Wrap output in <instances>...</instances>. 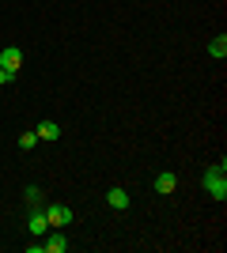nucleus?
<instances>
[{"label":"nucleus","instance_id":"obj_3","mask_svg":"<svg viewBox=\"0 0 227 253\" xmlns=\"http://www.w3.org/2000/svg\"><path fill=\"white\" fill-rule=\"evenodd\" d=\"M45 219H49V227H65V223H72V211H68L65 204H49V208H45Z\"/></svg>","mask_w":227,"mask_h":253},{"label":"nucleus","instance_id":"obj_9","mask_svg":"<svg viewBox=\"0 0 227 253\" xmlns=\"http://www.w3.org/2000/svg\"><path fill=\"white\" fill-rule=\"evenodd\" d=\"M208 53H212L216 61H224V57H227V38H224V34H220V38H212V42H208Z\"/></svg>","mask_w":227,"mask_h":253},{"label":"nucleus","instance_id":"obj_7","mask_svg":"<svg viewBox=\"0 0 227 253\" xmlns=\"http://www.w3.org/2000/svg\"><path fill=\"white\" fill-rule=\"evenodd\" d=\"M155 189H159V193H174V189H178V174H171V170H163L159 178H155Z\"/></svg>","mask_w":227,"mask_h":253},{"label":"nucleus","instance_id":"obj_5","mask_svg":"<svg viewBox=\"0 0 227 253\" xmlns=\"http://www.w3.org/2000/svg\"><path fill=\"white\" fill-rule=\"evenodd\" d=\"M27 227H31L34 238H45V234H49V219H45V211H34L31 219H27Z\"/></svg>","mask_w":227,"mask_h":253},{"label":"nucleus","instance_id":"obj_4","mask_svg":"<svg viewBox=\"0 0 227 253\" xmlns=\"http://www.w3.org/2000/svg\"><path fill=\"white\" fill-rule=\"evenodd\" d=\"M42 250H49V253H65V250H68V242H65V234H61V227H49V238L42 242Z\"/></svg>","mask_w":227,"mask_h":253},{"label":"nucleus","instance_id":"obj_1","mask_svg":"<svg viewBox=\"0 0 227 253\" xmlns=\"http://www.w3.org/2000/svg\"><path fill=\"white\" fill-rule=\"evenodd\" d=\"M205 189H208V197H216V201L227 197V170H224V163L205 170Z\"/></svg>","mask_w":227,"mask_h":253},{"label":"nucleus","instance_id":"obj_8","mask_svg":"<svg viewBox=\"0 0 227 253\" xmlns=\"http://www.w3.org/2000/svg\"><path fill=\"white\" fill-rule=\"evenodd\" d=\"M61 136V125H57V121H42V125H38V140H57Z\"/></svg>","mask_w":227,"mask_h":253},{"label":"nucleus","instance_id":"obj_6","mask_svg":"<svg viewBox=\"0 0 227 253\" xmlns=\"http://www.w3.org/2000/svg\"><path fill=\"white\" fill-rule=\"evenodd\" d=\"M106 204L114 211H125V208H129V193H125V189H110L106 193Z\"/></svg>","mask_w":227,"mask_h":253},{"label":"nucleus","instance_id":"obj_2","mask_svg":"<svg viewBox=\"0 0 227 253\" xmlns=\"http://www.w3.org/2000/svg\"><path fill=\"white\" fill-rule=\"evenodd\" d=\"M19 64H23V49H15V45L0 49V68L4 72H19Z\"/></svg>","mask_w":227,"mask_h":253},{"label":"nucleus","instance_id":"obj_11","mask_svg":"<svg viewBox=\"0 0 227 253\" xmlns=\"http://www.w3.org/2000/svg\"><path fill=\"white\" fill-rule=\"evenodd\" d=\"M11 80H15V72H4V68H0V87H4V84H11Z\"/></svg>","mask_w":227,"mask_h":253},{"label":"nucleus","instance_id":"obj_10","mask_svg":"<svg viewBox=\"0 0 227 253\" xmlns=\"http://www.w3.org/2000/svg\"><path fill=\"white\" fill-rule=\"evenodd\" d=\"M34 144H38V132H23V136H19V148H27V151H31Z\"/></svg>","mask_w":227,"mask_h":253}]
</instances>
